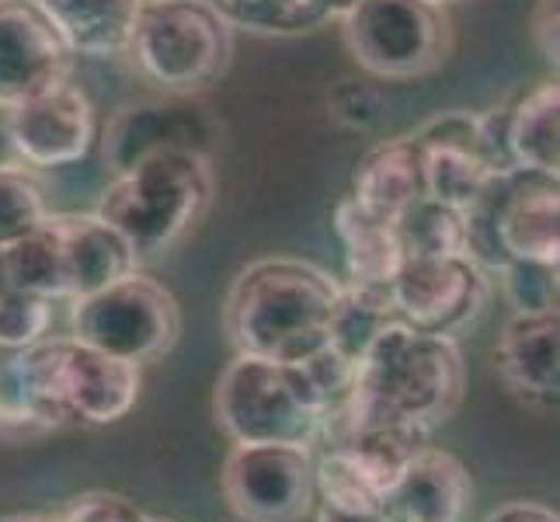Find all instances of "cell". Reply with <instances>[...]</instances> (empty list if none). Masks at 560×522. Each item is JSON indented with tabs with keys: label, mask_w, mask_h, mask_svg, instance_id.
<instances>
[{
	"label": "cell",
	"mask_w": 560,
	"mask_h": 522,
	"mask_svg": "<svg viewBox=\"0 0 560 522\" xmlns=\"http://www.w3.org/2000/svg\"><path fill=\"white\" fill-rule=\"evenodd\" d=\"M52 300L0 289V348H28L49 338Z\"/></svg>",
	"instance_id": "obj_31"
},
{
	"label": "cell",
	"mask_w": 560,
	"mask_h": 522,
	"mask_svg": "<svg viewBox=\"0 0 560 522\" xmlns=\"http://www.w3.org/2000/svg\"><path fill=\"white\" fill-rule=\"evenodd\" d=\"M335 237L341 244L345 262V286L359 289H390L397 268L404 262L394 220L376 217L359 206L349 192L335 206Z\"/></svg>",
	"instance_id": "obj_19"
},
{
	"label": "cell",
	"mask_w": 560,
	"mask_h": 522,
	"mask_svg": "<svg viewBox=\"0 0 560 522\" xmlns=\"http://www.w3.org/2000/svg\"><path fill=\"white\" fill-rule=\"evenodd\" d=\"M474 480L450 450L421 446L383 495L386 522H459L470 506Z\"/></svg>",
	"instance_id": "obj_17"
},
{
	"label": "cell",
	"mask_w": 560,
	"mask_h": 522,
	"mask_svg": "<svg viewBox=\"0 0 560 522\" xmlns=\"http://www.w3.org/2000/svg\"><path fill=\"white\" fill-rule=\"evenodd\" d=\"M147 522H175V519H164V515H147Z\"/></svg>",
	"instance_id": "obj_40"
},
{
	"label": "cell",
	"mask_w": 560,
	"mask_h": 522,
	"mask_svg": "<svg viewBox=\"0 0 560 522\" xmlns=\"http://www.w3.org/2000/svg\"><path fill=\"white\" fill-rule=\"evenodd\" d=\"M349 196L386 220H397L404 209L424 196L421 147L411 132L408 137L383 140L365 153L355 164Z\"/></svg>",
	"instance_id": "obj_20"
},
{
	"label": "cell",
	"mask_w": 560,
	"mask_h": 522,
	"mask_svg": "<svg viewBox=\"0 0 560 522\" xmlns=\"http://www.w3.org/2000/svg\"><path fill=\"white\" fill-rule=\"evenodd\" d=\"M327 105H331V115L338 123L352 126V129H370V126L383 123V115H386L383 91L370 81H338Z\"/></svg>",
	"instance_id": "obj_32"
},
{
	"label": "cell",
	"mask_w": 560,
	"mask_h": 522,
	"mask_svg": "<svg viewBox=\"0 0 560 522\" xmlns=\"http://www.w3.org/2000/svg\"><path fill=\"white\" fill-rule=\"evenodd\" d=\"M217 196L209 153L164 150L112 174L98 199V217L132 244L140 258L164 255L196 230Z\"/></svg>",
	"instance_id": "obj_3"
},
{
	"label": "cell",
	"mask_w": 560,
	"mask_h": 522,
	"mask_svg": "<svg viewBox=\"0 0 560 522\" xmlns=\"http://www.w3.org/2000/svg\"><path fill=\"white\" fill-rule=\"evenodd\" d=\"M341 279L300 258L244 265L223 300V332L244 356L303 362L327 345Z\"/></svg>",
	"instance_id": "obj_2"
},
{
	"label": "cell",
	"mask_w": 560,
	"mask_h": 522,
	"mask_svg": "<svg viewBox=\"0 0 560 522\" xmlns=\"http://www.w3.org/2000/svg\"><path fill=\"white\" fill-rule=\"evenodd\" d=\"M73 53L38 0H0V105H18L70 73Z\"/></svg>",
	"instance_id": "obj_15"
},
{
	"label": "cell",
	"mask_w": 560,
	"mask_h": 522,
	"mask_svg": "<svg viewBox=\"0 0 560 522\" xmlns=\"http://www.w3.org/2000/svg\"><path fill=\"white\" fill-rule=\"evenodd\" d=\"M70 303V335L77 341L137 366L167 356L182 335V306L175 293L143 272H129Z\"/></svg>",
	"instance_id": "obj_9"
},
{
	"label": "cell",
	"mask_w": 560,
	"mask_h": 522,
	"mask_svg": "<svg viewBox=\"0 0 560 522\" xmlns=\"http://www.w3.org/2000/svg\"><path fill=\"white\" fill-rule=\"evenodd\" d=\"M485 522H560V515H557V509L547 506V501L512 498L505 506H498Z\"/></svg>",
	"instance_id": "obj_34"
},
{
	"label": "cell",
	"mask_w": 560,
	"mask_h": 522,
	"mask_svg": "<svg viewBox=\"0 0 560 522\" xmlns=\"http://www.w3.org/2000/svg\"><path fill=\"white\" fill-rule=\"evenodd\" d=\"M494 279L467 255L404 258L390 282L397 321L429 335L459 338L488 314Z\"/></svg>",
	"instance_id": "obj_12"
},
{
	"label": "cell",
	"mask_w": 560,
	"mask_h": 522,
	"mask_svg": "<svg viewBox=\"0 0 560 522\" xmlns=\"http://www.w3.org/2000/svg\"><path fill=\"white\" fill-rule=\"evenodd\" d=\"M49 217L43 185L22 164L0 167V247L32 234Z\"/></svg>",
	"instance_id": "obj_29"
},
{
	"label": "cell",
	"mask_w": 560,
	"mask_h": 522,
	"mask_svg": "<svg viewBox=\"0 0 560 522\" xmlns=\"http://www.w3.org/2000/svg\"><path fill=\"white\" fill-rule=\"evenodd\" d=\"M0 522H56L49 515H38V512H14V515H4Z\"/></svg>",
	"instance_id": "obj_37"
},
{
	"label": "cell",
	"mask_w": 560,
	"mask_h": 522,
	"mask_svg": "<svg viewBox=\"0 0 560 522\" xmlns=\"http://www.w3.org/2000/svg\"><path fill=\"white\" fill-rule=\"evenodd\" d=\"M355 4V0H335V22H338V18L345 14V11H349Z\"/></svg>",
	"instance_id": "obj_38"
},
{
	"label": "cell",
	"mask_w": 560,
	"mask_h": 522,
	"mask_svg": "<svg viewBox=\"0 0 560 522\" xmlns=\"http://www.w3.org/2000/svg\"><path fill=\"white\" fill-rule=\"evenodd\" d=\"M0 425L25 432L60 429L43 391H38L28 348H0Z\"/></svg>",
	"instance_id": "obj_28"
},
{
	"label": "cell",
	"mask_w": 560,
	"mask_h": 522,
	"mask_svg": "<svg viewBox=\"0 0 560 522\" xmlns=\"http://www.w3.org/2000/svg\"><path fill=\"white\" fill-rule=\"evenodd\" d=\"M494 276H498L501 293H505L515 314L557 311V265L512 258L501 265Z\"/></svg>",
	"instance_id": "obj_30"
},
{
	"label": "cell",
	"mask_w": 560,
	"mask_h": 522,
	"mask_svg": "<svg viewBox=\"0 0 560 522\" xmlns=\"http://www.w3.org/2000/svg\"><path fill=\"white\" fill-rule=\"evenodd\" d=\"M394 300L390 289H359L341 282V297L331 314V332H327V345L349 362H359V356L370 348V341L380 335L383 324H390Z\"/></svg>",
	"instance_id": "obj_27"
},
{
	"label": "cell",
	"mask_w": 560,
	"mask_h": 522,
	"mask_svg": "<svg viewBox=\"0 0 560 522\" xmlns=\"http://www.w3.org/2000/svg\"><path fill=\"white\" fill-rule=\"evenodd\" d=\"M338 22L352 60L376 81L432 73L453 46L450 14L432 0H355Z\"/></svg>",
	"instance_id": "obj_7"
},
{
	"label": "cell",
	"mask_w": 560,
	"mask_h": 522,
	"mask_svg": "<svg viewBox=\"0 0 560 522\" xmlns=\"http://www.w3.org/2000/svg\"><path fill=\"white\" fill-rule=\"evenodd\" d=\"M230 28L255 35H303L335 22V0H209Z\"/></svg>",
	"instance_id": "obj_26"
},
{
	"label": "cell",
	"mask_w": 560,
	"mask_h": 522,
	"mask_svg": "<svg viewBox=\"0 0 560 522\" xmlns=\"http://www.w3.org/2000/svg\"><path fill=\"white\" fill-rule=\"evenodd\" d=\"M421 147L424 196L467 209L501 171H512L505 147V108L442 112L411 132Z\"/></svg>",
	"instance_id": "obj_10"
},
{
	"label": "cell",
	"mask_w": 560,
	"mask_h": 522,
	"mask_svg": "<svg viewBox=\"0 0 560 522\" xmlns=\"http://www.w3.org/2000/svg\"><path fill=\"white\" fill-rule=\"evenodd\" d=\"M11 164H18L14 140H11V108L0 105V167H11Z\"/></svg>",
	"instance_id": "obj_36"
},
{
	"label": "cell",
	"mask_w": 560,
	"mask_h": 522,
	"mask_svg": "<svg viewBox=\"0 0 560 522\" xmlns=\"http://www.w3.org/2000/svg\"><path fill=\"white\" fill-rule=\"evenodd\" d=\"M432 4H439V8H450V4H467V0H432Z\"/></svg>",
	"instance_id": "obj_39"
},
{
	"label": "cell",
	"mask_w": 560,
	"mask_h": 522,
	"mask_svg": "<svg viewBox=\"0 0 560 522\" xmlns=\"http://www.w3.org/2000/svg\"><path fill=\"white\" fill-rule=\"evenodd\" d=\"M220 429L230 442H289L314 446L324 408L303 362H272L237 352L212 394Z\"/></svg>",
	"instance_id": "obj_5"
},
{
	"label": "cell",
	"mask_w": 560,
	"mask_h": 522,
	"mask_svg": "<svg viewBox=\"0 0 560 522\" xmlns=\"http://www.w3.org/2000/svg\"><path fill=\"white\" fill-rule=\"evenodd\" d=\"M56 522H147V512L115 491H84L56 515Z\"/></svg>",
	"instance_id": "obj_33"
},
{
	"label": "cell",
	"mask_w": 560,
	"mask_h": 522,
	"mask_svg": "<svg viewBox=\"0 0 560 522\" xmlns=\"http://www.w3.org/2000/svg\"><path fill=\"white\" fill-rule=\"evenodd\" d=\"M220 137V126L212 115L188 98H167L164 102H129L112 115L105 129V164L112 174L132 167L143 158L164 150H199L209 153Z\"/></svg>",
	"instance_id": "obj_14"
},
{
	"label": "cell",
	"mask_w": 560,
	"mask_h": 522,
	"mask_svg": "<svg viewBox=\"0 0 560 522\" xmlns=\"http://www.w3.org/2000/svg\"><path fill=\"white\" fill-rule=\"evenodd\" d=\"M49 220L60 237L67 300L98 293L108 282L137 272L140 255L98 212H49Z\"/></svg>",
	"instance_id": "obj_18"
},
{
	"label": "cell",
	"mask_w": 560,
	"mask_h": 522,
	"mask_svg": "<svg viewBox=\"0 0 560 522\" xmlns=\"http://www.w3.org/2000/svg\"><path fill=\"white\" fill-rule=\"evenodd\" d=\"M467 217V258L485 272L518 262H560V182L557 174L512 167L485 185L463 209Z\"/></svg>",
	"instance_id": "obj_6"
},
{
	"label": "cell",
	"mask_w": 560,
	"mask_h": 522,
	"mask_svg": "<svg viewBox=\"0 0 560 522\" xmlns=\"http://www.w3.org/2000/svg\"><path fill=\"white\" fill-rule=\"evenodd\" d=\"M463 383L467 366L456 338L418 332L394 317L359 356L349 408L327 425L320 439L355 425H400L432 436L456 415Z\"/></svg>",
	"instance_id": "obj_1"
},
{
	"label": "cell",
	"mask_w": 560,
	"mask_h": 522,
	"mask_svg": "<svg viewBox=\"0 0 560 522\" xmlns=\"http://www.w3.org/2000/svg\"><path fill=\"white\" fill-rule=\"evenodd\" d=\"M67 49L88 60L126 56L143 0H38Z\"/></svg>",
	"instance_id": "obj_21"
},
{
	"label": "cell",
	"mask_w": 560,
	"mask_h": 522,
	"mask_svg": "<svg viewBox=\"0 0 560 522\" xmlns=\"http://www.w3.org/2000/svg\"><path fill=\"white\" fill-rule=\"evenodd\" d=\"M404 258L467 255V217L463 209L421 196L394 220Z\"/></svg>",
	"instance_id": "obj_25"
},
{
	"label": "cell",
	"mask_w": 560,
	"mask_h": 522,
	"mask_svg": "<svg viewBox=\"0 0 560 522\" xmlns=\"http://www.w3.org/2000/svg\"><path fill=\"white\" fill-rule=\"evenodd\" d=\"M533 43L544 53V60L557 67V0H539L533 8Z\"/></svg>",
	"instance_id": "obj_35"
},
{
	"label": "cell",
	"mask_w": 560,
	"mask_h": 522,
	"mask_svg": "<svg viewBox=\"0 0 560 522\" xmlns=\"http://www.w3.org/2000/svg\"><path fill=\"white\" fill-rule=\"evenodd\" d=\"M126 56L150 88L191 98L226 73L234 28L209 0H143Z\"/></svg>",
	"instance_id": "obj_4"
},
{
	"label": "cell",
	"mask_w": 560,
	"mask_h": 522,
	"mask_svg": "<svg viewBox=\"0 0 560 522\" xmlns=\"http://www.w3.org/2000/svg\"><path fill=\"white\" fill-rule=\"evenodd\" d=\"M0 289L46 297L52 303L67 300L60 237H56V227L49 217L32 234L0 247Z\"/></svg>",
	"instance_id": "obj_24"
},
{
	"label": "cell",
	"mask_w": 560,
	"mask_h": 522,
	"mask_svg": "<svg viewBox=\"0 0 560 522\" xmlns=\"http://www.w3.org/2000/svg\"><path fill=\"white\" fill-rule=\"evenodd\" d=\"M494 370L505 391L529 408H557L560 397V317L557 311L515 314L494 345Z\"/></svg>",
	"instance_id": "obj_16"
},
{
	"label": "cell",
	"mask_w": 560,
	"mask_h": 522,
	"mask_svg": "<svg viewBox=\"0 0 560 522\" xmlns=\"http://www.w3.org/2000/svg\"><path fill=\"white\" fill-rule=\"evenodd\" d=\"M11 140L22 167H70L84 161L98 140L91 94L70 73L46 84L32 98L11 105Z\"/></svg>",
	"instance_id": "obj_13"
},
{
	"label": "cell",
	"mask_w": 560,
	"mask_h": 522,
	"mask_svg": "<svg viewBox=\"0 0 560 522\" xmlns=\"http://www.w3.org/2000/svg\"><path fill=\"white\" fill-rule=\"evenodd\" d=\"M505 147L512 167L560 171V88L544 81L505 105Z\"/></svg>",
	"instance_id": "obj_22"
},
{
	"label": "cell",
	"mask_w": 560,
	"mask_h": 522,
	"mask_svg": "<svg viewBox=\"0 0 560 522\" xmlns=\"http://www.w3.org/2000/svg\"><path fill=\"white\" fill-rule=\"evenodd\" d=\"M38 386L56 425H115L140 401V366L73 335L28 345Z\"/></svg>",
	"instance_id": "obj_8"
},
{
	"label": "cell",
	"mask_w": 560,
	"mask_h": 522,
	"mask_svg": "<svg viewBox=\"0 0 560 522\" xmlns=\"http://www.w3.org/2000/svg\"><path fill=\"white\" fill-rule=\"evenodd\" d=\"M314 519L317 522H386L383 491L341 450L324 446L314 463Z\"/></svg>",
	"instance_id": "obj_23"
},
{
	"label": "cell",
	"mask_w": 560,
	"mask_h": 522,
	"mask_svg": "<svg viewBox=\"0 0 560 522\" xmlns=\"http://www.w3.org/2000/svg\"><path fill=\"white\" fill-rule=\"evenodd\" d=\"M317 453L289 442H234L220 471L226 509L241 522H300L311 515Z\"/></svg>",
	"instance_id": "obj_11"
}]
</instances>
